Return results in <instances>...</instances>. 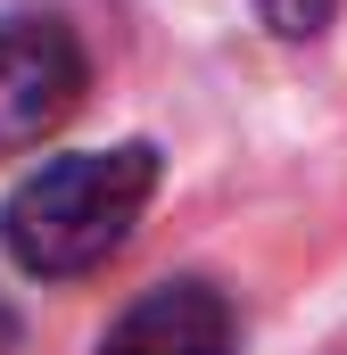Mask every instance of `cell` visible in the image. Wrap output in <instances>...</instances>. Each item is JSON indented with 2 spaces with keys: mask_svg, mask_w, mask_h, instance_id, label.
Returning a JSON list of instances; mask_svg holds the SVG:
<instances>
[{
  "mask_svg": "<svg viewBox=\"0 0 347 355\" xmlns=\"http://www.w3.org/2000/svg\"><path fill=\"white\" fill-rule=\"evenodd\" d=\"M0 355H17V314H8V297H0Z\"/></svg>",
  "mask_w": 347,
  "mask_h": 355,
  "instance_id": "5",
  "label": "cell"
},
{
  "mask_svg": "<svg viewBox=\"0 0 347 355\" xmlns=\"http://www.w3.org/2000/svg\"><path fill=\"white\" fill-rule=\"evenodd\" d=\"M257 17L281 33V42H314V33H331L339 0H257Z\"/></svg>",
  "mask_w": 347,
  "mask_h": 355,
  "instance_id": "4",
  "label": "cell"
},
{
  "mask_svg": "<svg viewBox=\"0 0 347 355\" xmlns=\"http://www.w3.org/2000/svg\"><path fill=\"white\" fill-rule=\"evenodd\" d=\"M158 190V149L124 141V149H75V157H50L42 174H25L0 207V240L17 272L33 281H75V272L108 265L141 207Z\"/></svg>",
  "mask_w": 347,
  "mask_h": 355,
  "instance_id": "1",
  "label": "cell"
},
{
  "mask_svg": "<svg viewBox=\"0 0 347 355\" xmlns=\"http://www.w3.org/2000/svg\"><path fill=\"white\" fill-rule=\"evenodd\" d=\"M99 355H232V306L207 281H158L141 306H124Z\"/></svg>",
  "mask_w": 347,
  "mask_h": 355,
  "instance_id": "3",
  "label": "cell"
},
{
  "mask_svg": "<svg viewBox=\"0 0 347 355\" xmlns=\"http://www.w3.org/2000/svg\"><path fill=\"white\" fill-rule=\"evenodd\" d=\"M83 42L67 17H0V157L42 149L83 107Z\"/></svg>",
  "mask_w": 347,
  "mask_h": 355,
  "instance_id": "2",
  "label": "cell"
}]
</instances>
